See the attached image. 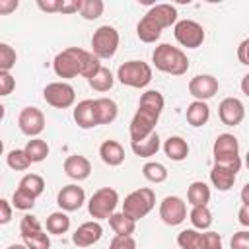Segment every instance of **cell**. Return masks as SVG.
<instances>
[{"instance_id": "6da1fadb", "label": "cell", "mask_w": 249, "mask_h": 249, "mask_svg": "<svg viewBox=\"0 0 249 249\" xmlns=\"http://www.w3.org/2000/svg\"><path fill=\"white\" fill-rule=\"evenodd\" d=\"M152 62L158 70L171 74V76H183L189 70V58L187 54L177 49L171 47L167 43H161L156 47V51L152 53Z\"/></svg>"}, {"instance_id": "7a4b0ae2", "label": "cell", "mask_w": 249, "mask_h": 249, "mask_svg": "<svg viewBox=\"0 0 249 249\" xmlns=\"http://www.w3.org/2000/svg\"><path fill=\"white\" fill-rule=\"evenodd\" d=\"M88 58V51L80 47H68L62 53H58L53 60V70L58 78H76L82 76L84 64Z\"/></svg>"}, {"instance_id": "3957f363", "label": "cell", "mask_w": 249, "mask_h": 249, "mask_svg": "<svg viewBox=\"0 0 249 249\" xmlns=\"http://www.w3.org/2000/svg\"><path fill=\"white\" fill-rule=\"evenodd\" d=\"M214 165H222L228 167L231 171H239L241 167V158H239V142L233 134H218V138L214 140Z\"/></svg>"}, {"instance_id": "277c9868", "label": "cell", "mask_w": 249, "mask_h": 249, "mask_svg": "<svg viewBox=\"0 0 249 249\" xmlns=\"http://www.w3.org/2000/svg\"><path fill=\"white\" fill-rule=\"evenodd\" d=\"M154 204H156V193L150 187H140L124 196L123 212L136 222V220L144 218L154 208Z\"/></svg>"}, {"instance_id": "5b68a950", "label": "cell", "mask_w": 249, "mask_h": 249, "mask_svg": "<svg viewBox=\"0 0 249 249\" xmlns=\"http://www.w3.org/2000/svg\"><path fill=\"white\" fill-rule=\"evenodd\" d=\"M117 204H119V193L111 187H101L91 195L88 202V212L95 220H105V218L109 220L111 214H115Z\"/></svg>"}, {"instance_id": "8992f818", "label": "cell", "mask_w": 249, "mask_h": 249, "mask_svg": "<svg viewBox=\"0 0 249 249\" xmlns=\"http://www.w3.org/2000/svg\"><path fill=\"white\" fill-rule=\"evenodd\" d=\"M117 78L121 84L130 88H146L152 82V68L142 60L123 62L117 70Z\"/></svg>"}, {"instance_id": "52a82bcc", "label": "cell", "mask_w": 249, "mask_h": 249, "mask_svg": "<svg viewBox=\"0 0 249 249\" xmlns=\"http://www.w3.org/2000/svg\"><path fill=\"white\" fill-rule=\"evenodd\" d=\"M119 49V31L113 25H101L93 31L91 37V53L101 60V58H111L115 56Z\"/></svg>"}, {"instance_id": "ba28073f", "label": "cell", "mask_w": 249, "mask_h": 249, "mask_svg": "<svg viewBox=\"0 0 249 249\" xmlns=\"http://www.w3.org/2000/svg\"><path fill=\"white\" fill-rule=\"evenodd\" d=\"M19 233L27 249H51V239L43 231L39 220L33 214H25L19 222Z\"/></svg>"}, {"instance_id": "9c48e42d", "label": "cell", "mask_w": 249, "mask_h": 249, "mask_svg": "<svg viewBox=\"0 0 249 249\" xmlns=\"http://www.w3.org/2000/svg\"><path fill=\"white\" fill-rule=\"evenodd\" d=\"M43 97L45 101L54 107V109H68L74 105V99H76V91L70 84L66 82H51L45 86L43 89Z\"/></svg>"}, {"instance_id": "30bf717a", "label": "cell", "mask_w": 249, "mask_h": 249, "mask_svg": "<svg viewBox=\"0 0 249 249\" xmlns=\"http://www.w3.org/2000/svg\"><path fill=\"white\" fill-rule=\"evenodd\" d=\"M173 35L177 39L179 45L187 47V49H198L204 43V29L200 23L193 21V19H181L175 23Z\"/></svg>"}, {"instance_id": "8fae6325", "label": "cell", "mask_w": 249, "mask_h": 249, "mask_svg": "<svg viewBox=\"0 0 249 249\" xmlns=\"http://www.w3.org/2000/svg\"><path fill=\"white\" fill-rule=\"evenodd\" d=\"M160 115L146 111V109H138L130 121V142H140L144 138H148L152 132H156V123H158Z\"/></svg>"}, {"instance_id": "7c38bea8", "label": "cell", "mask_w": 249, "mask_h": 249, "mask_svg": "<svg viewBox=\"0 0 249 249\" xmlns=\"http://www.w3.org/2000/svg\"><path fill=\"white\" fill-rule=\"evenodd\" d=\"M18 126L25 136H39L45 128V115L37 107H23L18 117Z\"/></svg>"}, {"instance_id": "4fadbf2b", "label": "cell", "mask_w": 249, "mask_h": 249, "mask_svg": "<svg viewBox=\"0 0 249 249\" xmlns=\"http://www.w3.org/2000/svg\"><path fill=\"white\" fill-rule=\"evenodd\" d=\"M160 218L167 226H179L187 218V204L179 196H165L160 204Z\"/></svg>"}, {"instance_id": "5bb4252c", "label": "cell", "mask_w": 249, "mask_h": 249, "mask_svg": "<svg viewBox=\"0 0 249 249\" xmlns=\"http://www.w3.org/2000/svg\"><path fill=\"white\" fill-rule=\"evenodd\" d=\"M189 93L196 101H206L218 93V80L210 74H198L189 82Z\"/></svg>"}, {"instance_id": "9a60e30c", "label": "cell", "mask_w": 249, "mask_h": 249, "mask_svg": "<svg viewBox=\"0 0 249 249\" xmlns=\"http://www.w3.org/2000/svg\"><path fill=\"white\" fill-rule=\"evenodd\" d=\"M218 117H220V121H222L224 124L235 126V124H239V123L243 121V117H245V107H243V103H241L237 97H226V99H222L220 105H218Z\"/></svg>"}, {"instance_id": "2e32d148", "label": "cell", "mask_w": 249, "mask_h": 249, "mask_svg": "<svg viewBox=\"0 0 249 249\" xmlns=\"http://www.w3.org/2000/svg\"><path fill=\"white\" fill-rule=\"evenodd\" d=\"M86 200V193L82 187L78 185H66L58 191L56 195V204L64 210V212H74L78 210Z\"/></svg>"}, {"instance_id": "e0dca14e", "label": "cell", "mask_w": 249, "mask_h": 249, "mask_svg": "<svg viewBox=\"0 0 249 249\" xmlns=\"http://www.w3.org/2000/svg\"><path fill=\"white\" fill-rule=\"evenodd\" d=\"M103 235V228L101 224L95 220V222H84L82 226H78V230L74 231L72 235V241L78 245V247H89L93 243H97Z\"/></svg>"}, {"instance_id": "ac0fdd59", "label": "cell", "mask_w": 249, "mask_h": 249, "mask_svg": "<svg viewBox=\"0 0 249 249\" xmlns=\"http://www.w3.org/2000/svg\"><path fill=\"white\" fill-rule=\"evenodd\" d=\"M64 173L74 181H84L91 173V163L84 156H68L64 160Z\"/></svg>"}, {"instance_id": "d6986e66", "label": "cell", "mask_w": 249, "mask_h": 249, "mask_svg": "<svg viewBox=\"0 0 249 249\" xmlns=\"http://www.w3.org/2000/svg\"><path fill=\"white\" fill-rule=\"evenodd\" d=\"M74 121L80 128H93L97 126V115H95V101L84 99L74 107Z\"/></svg>"}, {"instance_id": "ffe728a7", "label": "cell", "mask_w": 249, "mask_h": 249, "mask_svg": "<svg viewBox=\"0 0 249 249\" xmlns=\"http://www.w3.org/2000/svg\"><path fill=\"white\" fill-rule=\"evenodd\" d=\"M161 29L163 27L146 12V16L136 25V35H138V39L142 43H156L160 39V35H161Z\"/></svg>"}, {"instance_id": "44dd1931", "label": "cell", "mask_w": 249, "mask_h": 249, "mask_svg": "<svg viewBox=\"0 0 249 249\" xmlns=\"http://www.w3.org/2000/svg\"><path fill=\"white\" fill-rule=\"evenodd\" d=\"M99 156H101L103 163H107L111 167H117L124 161V148L117 140H105L99 146Z\"/></svg>"}, {"instance_id": "7402d4cb", "label": "cell", "mask_w": 249, "mask_h": 249, "mask_svg": "<svg viewBox=\"0 0 249 249\" xmlns=\"http://www.w3.org/2000/svg\"><path fill=\"white\" fill-rule=\"evenodd\" d=\"M148 14L165 29L177 23V8L171 4H156L148 10Z\"/></svg>"}, {"instance_id": "603a6c76", "label": "cell", "mask_w": 249, "mask_h": 249, "mask_svg": "<svg viewBox=\"0 0 249 249\" xmlns=\"http://www.w3.org/2000/svg\"><path fill=\"white\" fill-rule=\"evenodd\" d=\"M163 152L169 160L173 161H183L187 156H189V144L185 138L181 136H169L165 142H163Z\"/></svg>"}, {"instance_id": "cb8c5ba5", "label": "cell", "mask_w": 249, "mask_h": 249, "mask_svg": "<svg viewBox=\"0 0 249 249\" xmlns=\"http://www.w3.org/2000/svg\"><path fill=\"white\" fill-rule=\"evenodd\" d=\"M95 101V115H97V123L99 124H109L117 119V113H119V107L113 99L109 97H99V99H93Z\"/></svg>"}, {"instance_id": "d4e9b609", "label": "cell", "mask_w": 249, "mask_h": 249, "mask_svg": "<svg viewBox=\"0 0 249 249\" xmlns=\"http://www.w3.org/2000/svg\"><path fill=\"white\" fill-rule=\"evenodd\" d=\"M210 119V107L206 105V101H193L187 107V123L191 126H202L206 124Z\"/></svg>"}, {"instance_id": "484cf974", "label": "cell", "mask_w": 249, "mask_h": 249, "mask_svg": "<svg viewBox=\"0 0 249 249\" xmlns=\"http://www.w3.org/2000/svg\"><path fill=\"white\" fill-rule=\"evenodd\" d=\"M235 171L228 169V167H222V165H214L212 171H210V181L212 185L218 189V191H230L233 187V181H235Z\"/></svg>"}, {"instance_id": "4316f807", "label": "cell", "mask_w": 249, "mask_h": 249, "mask_svg": "<svg viewBox=\"0 0 249 249\" xmlns=\"http://www.w3.org/2000/svg\"><path fill=\"white\" fill-rule=\"evenodd\" d=\"M187 200L191 206H206L210 200V189L204 181H195L189 185L187 191Z\"/></svg>"}, {"instance_id": "83f0119b", "label": "cell", "mask_w": 249, "mask_h": 249, "mask_svg": "<svg viewBox=\"0 0 249 249\" xmlns=\"http://www.w3.org/2000/svg\"><path fill=\"white\" fill-rule=\"evenodd\" d=\"M130 148L136 156L140 158H150V156H156L158 150H160V136L158 132H152L148 138L140 140V142H130Z\"/></svg>"}, {"instance_id": "f1b7e54d", "label": "cell", "mask_w": 249, "mask_h": 249, "mask_svg": "<svg viewBox=\"0 0 249 249\" xmlns=\"http://www.w3.org/2000/svg\"><path fill=\"white\" fill-rule=\"evenodd\" d=\"M109 226L117 235H132L134 228H136V222L130 216H126L124 212H115L109 218Z\"/></svg>"}, {"instance_id": "f546056e", "label": "cell", "mask_w": 249, "mask_h": 249, "mask_svg": "<svg viewBox=\"0 0 249 249\" xmlns=\"http://www.w3.org/2000/svg\"><path fill=\"white\" fill-rule=\"evenodd\" d=\"M177 245L181 249H204V235L195 228L183 230L177 235Z\"/></svg>"}, {"instance_id": "4dcf8cb0", "label": "cell", "mask_w": 249, "mask_h": 249, "mask_svg": "<svg viewBox=\"0 0 249 249\" xmlns=\"http://www.w3.org/2000/svg\"><path fill=\"white\" fill-rule=\"evenodd\" d=\"M163 95L158 91V89H148L142 93L140 97V103H138V109H146V111H152L156 115H161L163 111Z\"/></svg>"}, {"instance_id": "1f68e13d", "label": "cell", "mask_w": 249, "mask_h": 249, "mask_svg": "<svg viewBox=\"0 0 249 249\" xmlns=\"http://www.w3.org/2000/svg\"><path fill=\"white\" fill-rule=\"evenodd\" d=\"M18 189H21L23 193H27V195H31L33 198H37V196H41L43 191H45V181H43V177L37 175V173H27V175L21 177Z\"/></svg>"}, {"instance_id": "d6a6232c", "label": "cell", "mask_w": 249, "mask_h": 249, "mask_svg": "<svg viewBox=\"0 0 249 249\" xmlns=\"http://www.w3.org/2000/svg\"><path fill=\"white\" fill-rule=\"evenodd\" d=\"M45 226H47V231H49V233L62 235V233H66V231L70 230V218L66 216L64 210H60V212H53V214H49Z\"/></svg>"}, {"instance_id": "836d02e7", "label": "cell", "mask_w": 249, "mask_h": 249, "mask_svg": "<svg viewBox=\"0 0 249 249\" xmlns=\"http://www.w3.org/2000/svg\"><path fill=\"white\" fill-rule=\"evenodd\" d=\"M113 82H115V78H113L111 70L105 68V66H101V68L88 80L89 88H93L95 91H109V89L113 88Z\"/></svg>"}, {"instance_id": "e575fe53", "label": "cell", "mask_w": 249, "mask_h": 249, "mask_svg": "<svg viewBox=\"0 0 249 249\" xmlns=\"http://www.w3.org/2000/svg\"><path fill=\"white\" fill-rule=\"evenodd\" d=\"M23 150H25V154L29 156L31 163H39V161H43V160L49 156V146H47V142L41 140V138H31V140L25 144Z\"/></svg>"}, {"instance_id": "d590c367", "label": "cell", "mask_w": 249, "mask_h": 249, "mask_svg": "<svg viewBox=\"0 0 249 249\" xmlns=\"http://www.w3.org/2000/svg\"><path fill=\"white\" fill-rule=\"evenodd\" d=\"M189 218L195 230H208L212 226V212L208 210V206H193Z\"/></svg>"}, {"instance_id": "8d00e7d4", "label": "cell", "mask_w": 249, "mask_h": 249, "mask_svg": "<svg viewBox=\"0 0 249 249\" xmlns=\"http://www.w3.org/2000/svg\"><path fill=\"white\" fill-rule=\"evenodd\" d=\"M142 175L150 181V183H163L167 179V169L163 163H158V161H148L144 163L142 167Z\"/></svg>"}, {"instance_id": "74e56055", "label": "cell", "mask_w": 249, "mask_h": 249, "mask_svg": "<svg viewBox=\"0 0 249 249\" xmlns=\"http://www.w3.org/2000/svg\"><path fill=\"white\" fill-rule=\"evenodd\" d=\"M6 163H8L12 169H16V171H25V169L31 165V160H29V156L25 154V150H12V152H8V156H6Z\"/></svg>"}, {"instance_id": "f35d334b", "label": "cell", "mask_w": 249, "mask_h": 249, "mask_svg": "<svg viewBox=\"0 0 249 249\" xmlns=\"http://www.w3.org/2000/svg\"><path fill=\"white\" fill-rule=\"evenodd\" d=\"M103 2L101 0H82V8H80V16L88 21L97 19L103 14Z\"/></svg>"}, {"instance_id": "ab89813d", "label": "cell", "mask_w": 249, "mask_h": 249, "mask_svg": "<svg viewBox=\"0 0 249 249\" xmlns=\"http://www.w3.org/2000/svg\"><path fill=\"white\" fill-rule=\"evenodd\" d=\"M16 51L8 43H0V72H10L16 66Z\"/></svg>"}, {"instance_id": "60d3db41", "label": "cell", "mask_w": 249, "mask_h": 249, "mask_svg": "<svg viewBox=\"0 0 249 249\" xmlns=\"http://www.w3.org/2000/svg\"><path fill=\"white\" fill-rule=\"evenodd\" d=\"M12 204H14V208H18V210H31V208L35 206V198H33L31 195L23 193L21 189H16L14 195H12Z\"/></svg>"}, {"instance_id": "b9f144b4", "label": "cell", "mask_w": 249, "mask_h": 249, "mask_svg": "<svg viewBox=\"0 0 249 249\" xmlns=\"http://www.w3.org/2000/svg\"><path fill=\"white\" fill-rule=\"evenodd\" d=\"M109 249H136V241L132 235H115L109 243Z\"/></svg>"}, {"instance_id": "7bdbcfd3", "label": "cell", "mask_w": 249, "mask_h": 249, "mask_svg": "<svg viewBox=\"0 0 249 249\" xmlns=\"http://www.w3.org/2000/svg\"><path fill=\"white\" fill-rule=\"evenodd\" d=\"M230 247L231 249H249V231L243 230V231L233 233V237L230 241Z\"/></svg>"}, {"instance_id": "ee69618b", "label": "cell", "mask_w": 249, "mask_h": 249, "mask_svg": "<svg viewBox=\"0 0 249 249\" xmlns=\"http://www.w3.org/2000/svg\"><path fill=\"white\" fill-rule=\"evenodd\" d=\"M14 88H16V80L12 78V74L0 72V95H10Z\"/></svg>"}, {"instance_id": "f6af8a7d", "label": "cell", "mask_w": 249, "mask_h": 249, "mask_svg": "<svg viewBox=\"0 0 249 249\" xmlns=\"http://www.w3.org/2000/svg\"><path fill=\"white\" fill-rule=\"evenodd\" d=\"M204 249H222V237L216 231H204Z\"/></svg>"}, {"instance_id": "bcb514c9", "label": "cell", "mask_w": 249, "mask_h": 249, "mask_svg": "<svg viewBox=\"0 0 249 249\" xmlns=\"http://www.w3.org/2000/svg\"><path fill=\"white\" fill-rule=\"evenodd\" d=\"M82 8V0H62L60 14H76Z\"/></svg>"}, {"instance_id": "7dc6e473", "label": "cell", "mask_w": 249, "mask_h": 249, "mask_svg": "<svg viewBox=\"0 0 249 249\" xmlns=\"http://www.w3.org/2000/svg\"><path fill=\"white\" fill-rule=\"evenodd\" d=\"M237 58H239L241 64L249 66V39H245V41L239 43V47H237Z\"/></svg>"}, {"instance_id": "c3c4849f", "label": "cell", "mask_w": 249, "mask_h": 249, "mask_svg": "<svg viewBox=\"0 0 249 249\" xmlns=\"http://www.w3.org/2000/svg\"><path fill=\"white\" fill-rule=\"evenodd\" d=\"M60 4H62V0H39L37 2V6L43 10V12H60Z\"/></svg>"}, {"instance_id": "681fc988", "label": "cell", "mask_w": 249, "mask_h": 249, "mask_svg": "<svg viewBox=\"0 0 249 249\" xmlns=\"http://www.w3.org/2000/svg\"><path fill=\"white\" fill-rule=\"evenodd\" d=\"M12 220V208L6 198L0 200V224H8Z\"/></svg>"}, {"instance_id": "f907efd6", "label": "cell", "mask_w": 249, "mask_h": 249, "mask_svg": "<svg viewBox=\"0 0 249 249\" xmlns=\"http://www.w3.org/2000/svg\"><path fill=\"white\" fill-rule=\"evenodd\" d=\"M18 6H19L18 0H0V14L6 16V14H10V12H14Z\"/></svg>"}, {"instance_id": "816d5d0a", "label": "cell", "mask_w": 249, "mask_h": 249, "mask_svg": "<svg viewBox=\"0 0 249 249\" xmlns=\"http://www.w3.org/2000/svg\"><path fill=\"white\" fill-rule=\"evenodd\" d=\"M237 220H239L241 226L249 228V204H243V206L239 208V212H237Z\"/></svg>"}, {"instance_id": "f5cc1de1", "label": "cell", "mask_w": 249, "mask_h": 249, "mask_svg": "<svg viewBox=\"0 0 249 249\" xmlns=\"http://www.w3.org/2000/svg\"><path fill=\"white\" fill-rule=\"evenodd\" d=\"M241 91L249 97V74H245V76L241 78Z\"/></svg>"}, {"instance_id": "db71d44e", "label": "cell", "mask_w": 249, "mask_h": 249, "mask_svg": "<svg viewBox=\"0 0 249 249\" xmlns=\"http://www.w3.org/2000/svg\"><path fill=\"white\" fill-rule=\"evenodd\" d=\"M241 200H243V204H249V183L241 189Z\"/></svg>"}, {"instance_id": "11a10c76", "label": "cell", "mask_w": 249, "mask_h": 249, "mask_svg": "<svg viewBox=\"0 0 249 249\" xmlns=\"http://www.w3.org/2000/svg\"><path fill=\"white\" fill-rule=\"evenodd\" d=\"M8 249H27L25 245H19V243H14V245H10Z\"/></svg>"}, {"instance_id": "9f6ffc18", "label": "cell", "mask_w": 249, "mask_h": 249, "mask_svg": "<svg viewBox=\"0 0 249 249\" xmlns=\"http://www.w3.org/2000/svg\"><path fill=\"white\" fill-rule=\"evenodd\" d=\"M245 165H247V169H249V152H247V156H245Z\"/></svg>"}]
</instances>
